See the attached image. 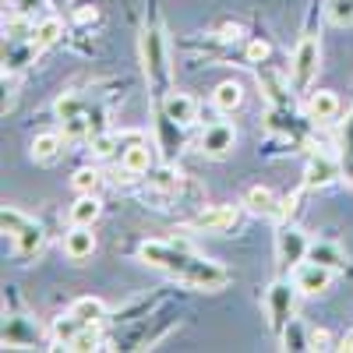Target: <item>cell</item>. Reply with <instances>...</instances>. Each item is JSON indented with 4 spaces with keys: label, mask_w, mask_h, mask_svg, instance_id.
<instances>
[{
    "label": "cell",
    "mask_w": 353,
    "mask_h": 353,
    "mask_svg": "<svg viewBox=\"0 0 353 353\" xmlns=\"http://www.w3.org/2000/svg\"><path fill=\"white\" fill-rule=\"evenodd\" d=\"M170 57H166V32L159 18L145 21L141 25V68H145V78H149V85L156 88V99L166 96V74H170Z\"/></svg>",
    "instance_id": "1"
},
{
    "label": "cell",
    "mask_w": 353,
    "mask_h": 353,
    "mask_svg": "<svg viewBox=\"0 0 353 353\" xmlns=\"http://www.w3.org/2000/svg\"><path fill=\"white\" fill-rule=\"evenodd\" d=\"M138 258H141L145 265H152V269H163V272H170V276L181 279V272L191 265L194 251H191L188 241H145V244L138 248Z\"/></svg>",
    "instance_id": "2"
},
{
    "label": "cell",
    "mask_w": 353,
    "mask_h": 353,
    "mask_svg": "<svg viewBox=\"0 0 353 353\" xmlns=\"http://www.w3.org/2000/svg\"><path fill=\"white\" fill-rule=\"evenodd\" d=\"M318 64H321V43L318 36H301V43L293 46V57H290V85L297 92H307L314 74H318Z\"/></svg>",
    "instance_id": "3"
},
{
    "label": "cell",
    "mask_w": 353,
    "mask_h": 353,
    "mask_svg": "<svg viewBox=\"0 0 353 353\" xmlns=\"http://www.w3.org/2000/svg\"><path fill=\"white\" fill-rule=\"evenodd\" d=\"M297 283H286V279H276L265 293V311H269V329L279 336L286 329V321L293 318V304H297Z\"/></svg>",
    "instance_id": "4"
},
{
    "label": "cell",
    "mask_w": 353,
    "mask_h": 353,
    "mask_svg": "<svg viewBox=\"0 0 353 353\" xmlns=\"http://www.w3.org/2000/svg\"><path fill=\"white\" fill-rule=\"evenodd\" d=\"M181 279L188 283V286H194V290H223L226 283H230V269L226 265H219V261H209V258H191V265L181 272Z\"/></svg>",
    "instance_id": "5"
},
{
    "label": "cell",
    "mask_w": 353,
    "mask_h": 353,
    "mask_svg": "<svg viewBox=\"0 0 353 353\" xmlns=\"http://www.w3.org/2000/svg\"><path fill=\"white\" fill-rule=\"evenodd\" d=\"M311 251V241H307V233H301L297 226H283L276 233V261H279V269H297V265L307 258Z\"/></svg>",
    "instance_id": "6"
},
{
    "label": "cell",
    "mask_w": 353,
    "mask_h": 353,
    "mask_svg": "<svg viewBox=\"0 0 353 353\" xmlns=\"http://www.w3.org/2000/svg\"><path fill=\"white\" fill-rule=\"evenodd\" d=\"M121 170L128 176H145L152 170V149L141 141V134H124L121 138Z\"/></svg>",
    "instance_id": "7"
},
{
    "label": "cell",
    "mask_w": 353,
    "mask_h": 353,
    "mask_svg": "<svg viewBox=\"0 0 353 353\" xmlns=\"http://www.w3.org/2000/svg\"><path fill=\"white\" fill-rule=\"evenodd\" d=\"M237 223H241V209H237V205H209V209H201L191 219V226L205 230V233H230Z\"/></svg>",
    "instance_id": "8"
},
{
    "label": "cell",
    "mask_w": 353,
    "mask_h": 353,
    "mask_svg": "<svg viewBox=\"0 0 353 353\" xmlns=\"http://www.w3.org/2000/svg\"><path fill=\"white\" fill-rule=\"evenodd\" d=\"M339 176H343V159H336L329 152H314L304 170V188H329Z\"/></svg>",
    "instance_id": "9"
},
{
    "label": "cell",
    "mask_w": 353,
    "mask_h": 353,
    "mask_svg": "<svg viewBox=\"0 0 353 353\" xmlns=\"http://www.w3.org/2000/svg\"><path fill=\"white\" fill-rule=\"evenodd\" d=\"M293 283H297V290L307 293V297H318V293H325L332 286V269H325V265L304 258L297 269H293Z\"/></svg>",
    "instance_id": "10"
},
{
    "label": "cell",
    "mask_w": 353,
    "mask_h": 353,
    "mask_svg": "<svg viewBox=\"0 0 353 353\" xmlns=\"http://www.w3.org/2000/svg\"><path fill=\"white\" fill-rule=\"evenodd\" d=\"M233 145H237V131H233L230 124H209L201 131V138H198V149L205 152V156H212V159H223L226 152H233Z\"/></svg>",
    "instance_id": "11"
},
{
    "label": "cell",
    "mask_w": 353,
    "mask_h": 353,
    "mask_svg": "<svg viewBox=\"0 0 353 353\" xmlns=\"http://www.w3.org/2000/svg\"><path fill=\"white\" fill-rule=\"evenodd\" d=\"M244 209L251 212V216H265V219H279V212H283V201L276 198V191L272 188H248V194H244Z\"/></svg>",
    "instance_id": "12"
},
{
    "label": "cell",
    "mask_w": 353,
    "mask_h": 353,
    "mask_svg": "<svg viewBox=\"0 0 353 353\" xmlns=\"http://www.w3.org/2000/svg\"><path fill=\"white\" fill-rule=\"evenodd\" d=\"M258 85H261L265 99H269V106H290V85L269 64H258Z\"/></svg>",
    "instance_id": "13"
},
{
    "label": "cell",
    "mask_w": 353,
    "mask_h": 353,
    "mask_svg": "<svg viewBox=\"0 0 353 353\" xmlns=\"http://www.w3.org/2000/svg\"><path fill=\"white\" fill-rule=\"evenodd\" d=\"M159 110L170 117V121H176L181 128H188V124H194V113H198V103L188 96V92H166L163 99H159Z\"/></svg>",
    "instance_id": "14"
},
{
    "label": "cell",
    "mask_w": 353,
    "mask_h": 353,
    "mask_svg": "<svg viewBox=\"0 0 353 353\" xmlns=\"http://www.w3.org/2000/svg\"><path fill=\"white\" fill-rule=\"evenodd\" d=\"M92 251H96V233H92V226H71V230L64 233V254H68L71 261L92 258Z\"/></svg>",
    "instance_id": "15"
},
{
    "label": "cell",
    "mask_w": 353,
    "mask_h": 353,
    "mask_svg": "<svg viewBox=\"0 0 353 353\" xmlns=\"http://www.w3.org/2000/svg\"><path fill=\"white\" fill-rule=\"evenodd\" d=\"M36 343H39V325H32V321L21 318V314L8 318V325H4V346L25 350V346H36Z\"/></svg>",
    "instance_id": "16"
},
{
    "label": "cell",
    "mask_w": 353,
    "mask_h": 353,
    "mask_svg": "<svg viewBox=\"0 0 353 353\" xmlns=\"http://www.w3.org/2000/svg\"><path fill=\"white\" fill-rule=\"evenodd\" d=\"M307 117L314 124H332L339 117V99L336 92H329V88H318V92H311L307 99Z\"/></svg>",
    "instance_id": "17"
},
{
    "label": "cell",
    "mask_w": 353,
    "mask_h": 353,
    "mask_svg": "<svg viewBox=\"0 0 353 353\" xmlns=\"http://www.w3.org/2000/svg\"><path fill=\"white\" fill-rule=\"evenodd\" d=\"M43 237H46L43 226L28 219V223L14 233V254H18V258H36L39 248H43Z\"/></svg>",
    "instance_id": "18"
},
{
    "label": "cell",
    "mask_w": 353,
    "mask_h": 353,
    "mask_svg": "<svg viewBox=\"0 0 353 353\" xmlns=\"http://www.w3.org/2000/svg\"><path fill=\"white\" fill-rule=\"evenodd\" d=\"M99 212H103V205H99L96 194H78V201L71 205L68 219H71V226H92L99 219Z\"/></svg>",
    "instance_id": "19"
},
{
    "label": "cell",
    "mask_w": 353,
    "mask_h": 353,
    "mask_svg": "<svg viewBox=\"0 0 353 353\" xmlns=\"http://www.w3.org/2000/svg\"><path fill=\"white\" fill-rule=\"evenodd\" d=\"M81 329H85V321H81L78 314H71V311H68V314H61V318H53L50 336H53V343H57V346H64V350H68V346L78 339V332H81Z\"/></svg>",
    "instance_id": "20"
},
{
    "label": "cell",
    "mask_w": 353,
    "mask_h": 353,
    "mask_svg": "<svg viewBox=\"0 0 353 353\" xmlns=\"http://www.w3.org/2000/svg\"><path fill=\"white\" fill-rule=\"evenodd\" d=\"M241 103H244V88H241V81H219V85H216V92H212V106H216L219 113H233V110H241Z\"/></svg>",
    "instance_id": "21"
},
{
    "label": "cell",
    "mask_w": 353,
    "mask_h": 353,
    "mask_svg": "<svg viewBox=\"0 0 353 353\" xmlns=\"http://www.w3.org/2000/svg\"><path fill=\"white\" fill-rule=\"evenodd\" d=\"M64 134H57V131H46V134H36L32 138V159L36 163H53L57 156H61V149H64Z\"/></svg>",
    "instance_id": "22"
},
{
    "label": "cell",
    "mask_w": 353,
    "mask_h": 353,
    "mask_svg": "<svg viewBox=\"0 0 353 353\" xmlns=\"http://www.w3.org/2000/svg\"><path fill=\"white\" fill-rule=\"evenodd\" d=\"M307 258H311V261H318V265H325V269H332V272L346 265L343 248H339V244H332V241H318V244H311Z\"/></svg>",
    "instance_id": "23"
},
{
    "label": "cell",
    "mask_w": 353,
    "mask_h": 353,
    "mask_svg": "<svg viewBox=\"0 0 353 353\" xmlns=\"http://www.w3.org/2000/svg\"><path fill=\"white\" fill-rule=\"evenodd\" d=\"M71 314H78L85 325H99L110 311H106V304H103L99 297H78V301L71 304Z\"/></svg>",
    "instance_id": "24"
},
{
    "label": "cell",
    "mask_w": 353,
    "mask_h": 353,
    "mask_svg": "<svg viewBox=\"0 0 353 353\" xmlns=\"http://www.w3.org/2000/svg\"><path fill=\"white\" fill-rule=\"evenodd\" d=\"M61 36H64V21H61V18H43L39 25H32V43H36V50L53 46Z\"/></svg>",
    "instance_id": "25"
},
{
    "label": "cell",
    "mask_w": 353,
    "mask_h": 353,
    "mask_svg": "<svg viewBox=\"0 0 353 353\" xmlns=\"http://www.w3.org/2000/svg\"><path fill=\"white\" fill-rule=\"evenodd\" d=\"M149 188H152L156 194H176V191H181V173L170 170V166L149 170Z\"/></svg>",
    "instance_id": "26"
},
{
    "label": "cell",
    "mask_w": 353,
    "mask_h": 353,
    "mask_svg": "<svg viewBox=\"0 0 353 353\" xmlns=\"http://www.w3.org/2000/svg\"><path fill=\"white\" fill-rule=\"evenodd\" d=\"M279 343H283V350H311V332H304L297 318H290L286 329L279 332Z\"/></svg>",
    "instance_id": "27"
},
{
    "label": "cell",
    "mask_w": 353,
    "mask_h": 353,
    "mask_svg": "<svg viewBox=\"0 0 353 353\" xmlns=\"http://www.w3.org/2000/svg\"><path fill=\"white\" fill-rule=\"evenodd\" d=\"M92 156L96 159H117V156H121V134L96 131L92 134Z\"/></svg>",
    "instance_id": "28"
},
{
    "label": "cell",
    "mask_w": 353,
    "mask_h": 353,
    "mask_svg": "<svg viewBox=\"0 0 353 353\" xmlns=\"http://www.w3.org/2000/svg\"><path fill=\"white\" fill-rule=\"evenodd\" d=\"M71 188H74L78 194H96V191L103 188V173H99L96 166H81V170L71 176Z\"/></svg>",
    "instance_id": "29"
},
{
    "label": "cell",
    "mask_w": 353,
    "mask_h": 353,
    "mask_svg": "<svg viewBox=\"0 0 353 353\" xmlns=\"http://www.w3.org/2000/svg\"><path fill=\"white\" fill-rule=\"evenodd\" d=\"M61 134L68 141H81V138H92V121L88 113H78V117H64L61 121Z\"/></svg>",
    "instance_id": "30"
},
{
    "label": "cell",
    "mask_w": 353,
    "mask_h": 353,
    "mask_svg": "<svg viewBox=\"0 0 353 353\" xmlns=\"http://www.w3.org/2000/svg\"><path fill=\"white\" fill-rule=\"evenodd\" d=\"M329 21L332 25H353V0H329V8H325Z\"/></svg>",
    "instance_id": "31"
},
{
    "label": "cell",
    "mask_w": 353,
    "mask_h": 353,
    "mask_svg": "<svg viewBox=\"0 0 353 353\" xmlns=\"http://www.w3.org/2000/svg\"><path fill=\"white\" fill-rule=\"evenodd\" d=\"M57 117H61V121H64V117H78V113H88L85 110V96H78V92H68V96H61V99H57Z\"/></svg>",
    "instance_id": "32"
},
{
    "label": "cell",
    "mask_w": 353,
    "mask_h": 353,
    "mask_svg": "<svg viewBox=\"0 0 353 353\" xmlns=\"http://www.w3.org/2000/svg\"><path fill=\"white\" fill-rule=\"evenodd\" d=\"M68 350H74V353H88V350H99V332H96V325H85L81 332H78V339L68 346Z\"/></svg>",
    "instance_id": "33"
},
{
    "label": "cell",
    "mask_w": 353,
    "mask_h": 353,
    "mask_svg": "<svg viewBox=\"0 0 353 353\" xmlns=\"http://www.w3.org/2000/svg\"><path fill=\"white\" fill-rule=\"evenodd\" d=\"M14 18H25V21H32L39 14V8H46V0H14Z\"/></svg>",
    "instance_id": "34"
},
{
    "label": "cell",
    "mask_w": 353,
    "mask_h": 353,
    "mask_svg": "<svg viewBox=\"0 0 353 353\" xmlns=\"http://www.w3.org/2000/svg\"><path fill=\"white\" fill-rule=\"evenodd\" d=\"M25 223H28V216H21L18 209H4V216H0V226H4V233H11V237H14Z\"/></svg>",
    "instance_id": "35"
},
{
    "label": "cell",
    "mask_w": 353,
    "mask_h": 353,
    "mask_svg": "<svg viewBox=\"0 0 353 353\" xmlns=\"http://www.w3.org/2000/svg\"><path fill=\"white\" fill-rule=\"evenodd\" d=\"M244 57H248L251 64H265V57H269V43H265V39H251L248 50H244Z\"/></svg>",
    "instance_id": "36"
},
{
    "label": "cell",
    "mask_w": 353,
    "mask_h": 353,
    "mask_svg": "<svg viewBox=\"0 0 353 353\" xmlns=\"http://www.w3.org/2000/svg\"><path fill=\"white\" fill-rule=\"evenodd\" d=\"M339 145H343V159H353V110L343 124V134H339Z\"/></svg>",
    "instance_id": "37"
},
{
    "label": "cell",
    "mask_w": 353,
    "mask_h": 353,
    "mask_svg": "<svg viewBox=\"0 0 353 353\" xmlns=\"http://www.w3.org/2000/svg\"><path fill=\"white\" fill-rule=\"evenodd\" d=\"M329 343H332V336L325 329H314L311 332V350H329Z\"/></svg>",
    "instance_id": "38"
},
{
    "label": "cell",
    "mask_w": 353,
    "mask_h": 353,
    "mask_svg": "<svg viewBox=\"0 0 353 353\" xmlns=\"http://www.w3.org/2000/svg\"><path fill=\"white\" fill-rule=\"evenodd\" d=\"M343 176L353 184V159H343Z\"/></svg>",
    "instance_id": "39"
},
{
    "label": "cell",
    "mask_w": 353,
    "mask_h": 353,
    "mask_svg": "<svg viewBox=\"0 0 353 353\" xmlns=\"http://www.w3.org/2000/svg\"><path fill=\"white\" fill-rule=\"evenodd\" d=\"M339 350H346V353H353V332H350V336H346V339L339 343Z\"/></svg>",
    "instance_id": "40"
}]
</instances>
